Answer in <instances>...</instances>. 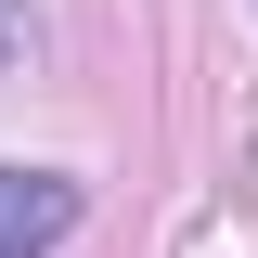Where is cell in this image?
I'll return each mask as SVG.
<instances>
[{"instance_id":"cell-2","label":"cell","mask_w":258,"mask_h":258,"mask_svg":"<svg viewBox=\"0 0 258 258\" xmlns=\"http://www.w3.org/2000/svg\"><path fill=\"white\" fill-rule=\"evenodd\" d=\"M13 39H26V13H13V0H0V64H13Z\"/></svg>"},{"instance_id":"cell-1","label":"cell","mask_w":258,"mask_h":258,"mask_svg":"<svg viewBox=\"0 0 258 258\" xmlns=\"http://www.w3.org/2000/svg\"><path fill=\"white\" fill-rule=\"evenodd\" d=\"M78 232V181L64 168H0V258H52Z\"/></svg>"}]
</instances>
